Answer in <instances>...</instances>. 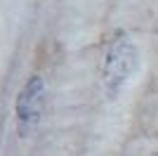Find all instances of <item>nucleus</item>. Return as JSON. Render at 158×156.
I'll return each mask as SVG.
<instances>
[{
  "mask_svg": "<svg viewBox=\"0 0 158 156\" xmlns=\"http://www.w3.org/2000/svg\"><path fill=\"white\" fill-rule=\"evenodd\" d=\"M135 69H137V47L127 33L118 31L102 59V88L106 97H118Z\"/></svg>",
  "mask_w": 158,
  "mask_h": 156,
  "instance_id": "obj_1",
  "label": "nucleus"
},
{
  "mask_svg": "<svg viewBox=\"0 0 158 156\" xmlns=\"http://www.w3.org/2000/svg\"><path fill=\"white\" fill-rule=\"evenodd\" d=\"M45 78L33 73L24 83V88L17 95L14 102V116H17V132L21 137H28L33 128L40 123L43 118V109H45Z\"/></svg>",
  "mask_w": 158,
  "mask_h": 156,
  "instance_id": "obj_2",
  "label": "nucleus"
}]
</instances>
